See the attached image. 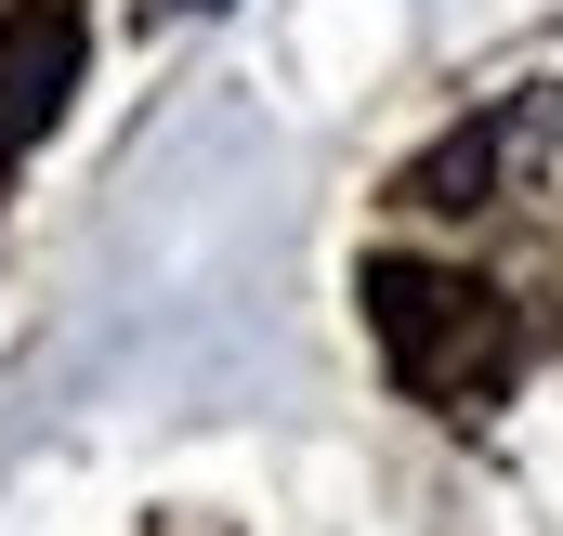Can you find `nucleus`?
Wrapping results in <instances>:
<instances>
[{
    "label": "nucleus",
    "instance_id": "1",
    "mask_svg": "<svg viewBox=\"0 0 563 536\" xmlns=\"http://www.w3.org/2000/svg\"><path fill=\"white\" fill-rule=\"evenodd\" d=\"M367 314H380V354H394L432 405H485L498 380H511V327H498V301L459 288V275L380 263L367 275Z\"/></svg>",
    "mask_w": 563,
    "mask_h": 536
},
{
    "label": "nucleus",
    "instance_id": "2",
    "mask_svg": "<svg viewBox=\"0 0 563 536\" xmlns=\"http://www.w3.org/2000/svg\"><path fill=\"white\" fill-rule=\"evenodd\" d=\"M79 92V0H13L0 13V170L66 119Z\"/></svg>",
    "mask_w": 563,
    "mask_h": 536
},
{
    "label": "nucleus",
    "instance_id": "3",
    "mask_svg": "<svg viewBox=\"0 0 563 536\" xmlns=\"http://www.w3.org/2000/svg\"><path fill=\"white\" fill-rule=\"evenodd\" d=\"M157 13H223V0H157Z\"/></svg>",
    "mask_w": 563,
    "mask_h": 536
}]
</instances>
